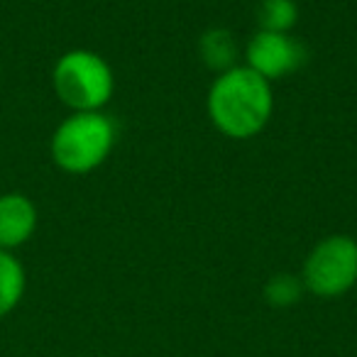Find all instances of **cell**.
<instances>
[{"label":"cell","instance_id":"obj_2","mask_svg":"<svg viewBox=\"0 0 357 357\" xmlns=\"http://www.w3.org/2000/svg\"><path fill=\"white\" fill-rule=\"evenodd\" d=\"M115 142V125L100 110L74 113L52 135V159L66 174H89L98 169Z\"/></svg>","mask_w":357,"mask_h":357},{"label":"cell","instance_id":"obj_7","mask_svg":"<svg viewBox=\"0 0 357 357\" xmlns=\"http://www.w3.org/2000/svg\"><path fill=\"white\" fill-rule=\"evenodd\" d=\"M25 287L27 277L22 262L8 250H0V318L20 306Z\"/></svg>","mask_w":357,"mask_h":357},{"label":"cell","instance_id":"obj_3","mask_svg":"<svg viewBox=\"0 0 357 357\" xmlns=\"http://www.w3.org/2000/svg\"><path fill=\"white\" fill-rule=\"evenodd\" d=\"M52 84L61 103L74 113H93L113 96V71L96 52L71 50L54 64Z\"/></svg>","mask_w":357,"mask_h":357},{"label":"cell","instance_id":"obj_6","mask_svg":"<svg viewBox=\"0 0 357 357\" xmlns=\"http://www.w3.org/2000/svg\"><path fill=\"white\" fill-rule=\"evenodd\" d=\"M40 213L30 196L20 191H8L0 194V250L22 248L27 240L35 235Z\"/></svg>","mask_w":357,"mask_h":357},{"label":"cell","instance_id":"obj_8","mask_svg":"<svg viewBox=\"0 0 357 357\" xmlns=\"http://www.w3.org/2000/svg\"><path fill=\"white\" fill-rule=\"evenodd\" d=\"M201 56L215 71L233 69V61L238 56V45L228 30H211L201 37Z\"/></svg>","mask_w":357,"mask_h":357},{"label":"cell","instance_id":"obj_10","mask_svg":"<svg viewBox=\"0 0 357 357\" xmlns=\"http://www.w3.org/2000/svg\"><path fill=\"white\" fill-rule=\"evenodd\" d=\"M303 294V282L294 274H277L264 287V298L274 308H291Z\"/></svg>","mask_w":357,"mask_h":357},{"label":"cell","instance_id":"obj_4","mask_svg":"<svg viewBox=\"0 0 357 357\" xmlns=\"http://www.w3.org/2000/svg\"><path fill=\"white\" fill-rule=\"evenodd\" d=\"M303 289L321 298H335L357 284V243L347 235H333L311 250L303 264Z\"/></svg>","mask_w":357,"mask_h":357},{"label":"cell","instance_id":"obj_1","mask_svg":"<svg viewBox=\"0 0 357 357\" xmlns=\"http://www.w3.org/2000/svg\"><path fill=\"white\" fill-rule=\"evenodd\" d=\"M274 108L269 81L250 66H233L215 79L208 93V113L223 135L235 139L255 137L267 125Z\"/></svg>","mask_w":357,"mask_h":357},{"label":"cell","instance_id":"obj_9","mask_svg":"<svg viewBox=\"0 0 357 357\" xmlns=\"http://www.w3.org/2000/svg\"><path fill=\"white\" fill-rule=\"evenodd\" d=\"M257 20L262 32H282L289 35L298 20V8L294 0H262L257 10Z\"/></svg>","mask_w":357,"mask_h":357},{"label":"cell","instance_id":"obj_5","mask_svg":"<svg viewBox=\"0 0 357 357\" xmlns=\"http://www.w3.org/2000/svg\"><path fill=\"white\" fill-rule=\"evenodd\" d=\"M303 61H306L303 47L282 32L259 30L248 45V66L267 81L294 74Z\"/></svg>","mask_w":357,"mask_h":357}]
</instances>
